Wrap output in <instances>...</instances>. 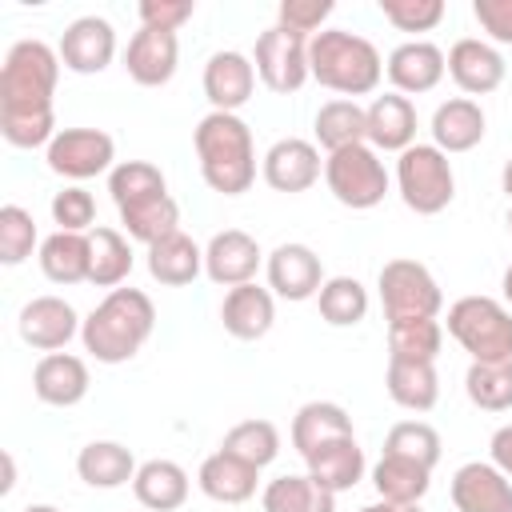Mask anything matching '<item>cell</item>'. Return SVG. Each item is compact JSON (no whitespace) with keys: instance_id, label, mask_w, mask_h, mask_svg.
<instances>
[{"instance_id":"obj_38","label":"cell","mask_w":512,"mask_h":512,"mask_svg":"<svg viewBox=\"0 0 512 512\" xmlns=\"http://www.w3.org/2000/svg\"><path fill=\"white\" fill-rule=\"evenodd\" d=\"M320 320L332 328H352L368 316V288L356 276H328L324 288L316 292Z\"/></svg>"},{"instance_id":"obj_42","label":"cell","mask_w":512,"mask_h":512,"mask_svg":"<svg viewBox=\"0 0 512 512\" xmlns=\"http://www.w3.org/2000/svg\"><path fill=\"white\" fill-rule=\"evenodd\" d=\"M384 452H388V456L416 460V464H424V468H436L444 444H440V432H436L428 420H400V424L388 428Z\"/></svg>"},{"instance_id":"obj_35","label":"cell","mask_w":512,"mask_h":512,"mask_svg":"<svg viewBox=\"0 0 512 512\" xmlns=\"http://www.w3.org/2000/svg\"><path fill=\"white\" fill-rule=\"evenodd\" d=\"M260 508L264 512H336V492L320 488L308 472L304 476H276L264 484L260 492Z\"/></svg>"},{"instance_id":"obj_3","label":"cell","mask_w":512,"mask_h":512,"mask_svg":"<svg viewBox=\"0 0 512 512\" xmlns=\"http://www.w3.org/2000/svg\"><path fill=\"white\" fill-rule=\"evenodd\" d=\"M152 328H156V308H152L148 292H140V288H112L84 316L80 344L100 364H124V360H132L148 344Z\"/></svg>"},{"instance_id":"obj_27","label":"cell","mask_w":512,"mask_h":512,"mask_svg":"<svg viewBox=\"0 0 512 512\" xmlns=\"http://www.w3.org/2000/svg\"><path fill=\"white\" fill-rule=\"evenodd\" d=\"M288 436H292V448L300 456H312L316 448H324V444H332L340 436H356V432H352V416H348L344 404H336V400H308V404L296 408Z\"/></svg>"},{"instance_id":"obj_52","label":"cell","mask_w":512,"mask_h":512,"mask_svg":"<svg viewBox=\"0 0 512 512\" xmlns=\"http://www.w3.org/2000/svg\"><path fill=\"white\" fill-rule=\"evenodd\" d=\"M500 292H504V304L512 308V264L504 268V276H500Z\"/></svg>"},{"instance_id":"obj_54","label":"cell","mask_w":512,"mask_h":512,"mask_svg":"<svg viewBox=\"0 0 512 512\" xmlns=\"http://www.w3.org/2000/svg\"><path fill=\"white\" fill-rule=\"evenodd\" d=\"M20 512H60V508L56 504H24Z\"/></svg>"},{"instance_id":"obj_7","label":"cell","mask_w":512,"mask_h":512,"mask_svg":"<svg viewBox=\"0 0 512 512\" xmlns=\"http://www.w3.org/2000/svg\"><path fill=\"white\" fill-rule=\"evenodd\" d=\"M448 336L472 360H512V308L492 296H460L448 308Z\"/></svg>"},{"instance_id":"obj_25","label":"cell","mask_w":512,"mask_h":512,"mask_svg":"<svg viewBox=\"0 0 512 512\" xmlns=\"http://www.w3.org/2000/svg\"><path fill=\"white\" fill-rule=\"evenodd\" d=\"M220 320H224V332L236 336V340L268 336L272 324H276V296H272V288H260L256 280L240 284V288H228V296L220 304Z\"/></svg>"},{"instance_id":"obj_16","label":"cell","mask_w":512,"mask_h":512,"mask_svg":"<svg viewBox=\"0 0 512 512\" xmlns=\"http://www.w3.org/2000/svg\"><path fill=\"white\" fill-rule=\"evenodd\" d=\"M60 64L76 76H96L116 56V28L104 16H76L60 36Z\"/></svg>"},{"instance_id":"obj_17","label":"cell","mask_w":512,"mask_h":512,"mask_svg":"<svg viewBox=\"0 0 512 512\" xmlns=\"http://www.w3.org/2000/svg\"><path fill=\"white\" fill-rule=\"evenodd\" d=\"M448 76L464 96H488L504 84L508 64L496 44H488L480 36H464L448 48Z\"/></svg>"},{"instance_id":"obj_31","label":"cell","mask_w":512,"mask_h":512,"mask_svg":"<svg viewBox=\"0 0 512 512\" xmlns=\"http://www.w3.org/2000/svg\"><path fill=\"white\" fill-rule=\"evenodd\" d=\"M136 456L132 448H124L120 440H92L80 448L76 456V476L88 484V488H124L136 480Z\"/></svg>"},{"instance_id":"obj_26","label":"cell","mask_w":512,"mask_h":512,"mask_svg":"<svg viewBox=\"0 0 512 512\" xmlns=\"http://www.w3.org/2000/svg\"><path fill=\"white\" fill-rule=\"evenodd\" d=\"M256 484H260V468L244 464L240 456H232L224 448L204 456V464L196 472V488L216 504H244L256 496Z\"/></svg>"},{"instance_id":"obj_47","label":"cell","mask_w":512,"mask_h":512,"mask_svg":"<svg viewBox=\"0 0 512 512\" xmlns=\"http://www.w3.org/2000/svg\"><path fill=\"white\" fill-rule=\"evenodd\" d=\"M196 12L192 0H140L136 16H140V28H160V32H176L180 24H188Z\"/></svg>"},{"instance_id":"obj_36","label":"cell","mask_w":512,"mask_h":512,"mask_svg":"<svg viewBox=\"0 0 512 512\" xmlns=\"http://www.w3.org/2000/svg\"><path fill=\"white\" fill-rule=\"evenodd\" d=\"M312 132H316V144L328 156L340 152V148H352V144H368V120H364V108L356 100L320 104V112L312 120Z\"/></svg>"},{"instance_id":"obj_24","label":"cell","mask_w":512,"mask_h":512,"mask_svg":"<svg viewBox=\"0 0 512 512\" xmlns=\"http://www.w3.org/2000/svg\"><path fill=\"white\" fill-rule=\"evenodd\" d=\"M428 128H432V144L444 156H452V152H472L484 140L488 116H484V108L472 96H452V100L436 104Z\"/></svg>"},{"instance_id":"obj_18","label":"cell","mask_w":512,"mask_h":512,"mask_svg":"<svg viewBox=\"0 0 512 512\" xmlns=\"http://www.w3.org/2000/svg\"><path fill=\"white\" fill-rule=\"evenodd\" d=\"M384 72L392 80V92H400V96H424V92H432L444 80L448 56L432 40H404V44H396L388 52Z\"/></svg>"},{"instance_id":"obj_50","label":"cell","mask_w":512,"mask_h":512,"mask_svg":"<svg viewBox=\"0 0 512 512\" xmlns=\"http://www.w3.org/2000/svg\"><path fill=\"white\" fill-rule=\"evenodd\" d=\"M356 512H424L420 504H392V500H376V504H364Z\"/></svg>"},{"instance_id":"obj_30","label":"cell","mask_w":512,"mask_h":512,"mask_svg":"<svg viewBox=\"0 0 512 512\" xmlns=\"http://www.w3.org/2000/svg\"><path fill=\"white\" fill-rule=\"evenodd\" d=\"M192 492V480L188 472L176 464V460H144L136 468V480H132V496L148 508V512H176Z\"/></svg>"},{"instance_id":"obj_46","label":"cell","mask_w":512,"mask_h":512,"mask_svg":"<svg viewBox=\"0 0 512 512\" xmlns=\"http://www.w3.org/2000/svg\"><path fill=\"white\" fill-rule=\"evenodd\" d=\"M332 0H280V8H276V24H284V28H292V32H300V36H316V32H324V20L332 16Z\"/></svg>"},{"instance_id":"obj_1","label":"cell","mask_w":512,"mask_h":512,"mask_svg":"<svg viewBox=\"0 0 512 512\" xmlns=\"http://www.w3.org/2000/svg\"><path fill=\"white\" fill-rule=\"evenodd\" d=\"M60 52L44 40H16L0 68V132L12 148H48L56 128Z\"/></svg>"},{"instance_id":"obj_29","label":"cell","mask_w":512,"mask_h":512,"mask_svg":"<svg viewBox=\"0 0 512 512\" xmlns=\"http://www.w3.org/2000/svg\"><path fill=\"white\" fill-rule=\"evenodd\" d=\"M204 272V248L188 232H172L148 244V276L164 288H184Z\"/></svg>"},{"instance_id":"obj_37","label":"cell","mask_w":512,"mask_h":512,"mask_svg":"<svg viewBox=\"0 0 512 512\" xmlns=\"http://www.w3.org/2000/svg\"><path fill=\"white\" fill-rule=\"evenodd\" d=\"M92 244V268H88V284L96 288H120L132 272V244L124 232L116 228H92L88 232Z\"/></svg>"},{"instance_id":"obj_14","label":"cell","mask_w":512,"mask_h":512,"mask_svg":"<svg viewBox=\"0 0 512 512\" xmlns=\"http://www.w3.org/2000/svg\"><path fill=\"white\" fill-rule=\"evenodd\" d=\"M16 328H20V340H24L28 348H36V352L48 356V352L68 348V340L80 336L84 320L76 316V308H72L64 296H32V300L20 308Z\"/></svg>"},{"instance_id":"obj_33","label":"cell","mask_w":512,"mask_h":512,"mask_svg":"<svg viewBox=\"0 0 512 512\" xmlns=\"http://www.w3.org/2000/svg\"><path fill=\"white\" fill-rule=\"evenodd\" d=\"M384 388H388V396H392L400 408H408V412H432L436 400H440L436 364H424V360H388Z\"/></svg>"},{"instance_id":"obj_53","label":"cell","mask_w":512,"mask_h":512,"mask_svg":"<svg viewBox=\"0 0 512 512\" xmlns=\"http://www.w3.org/2000/svg\"><path fill=\"white\" fill-rule=\"evenodd\" d=\"M500 188L512 196V156H508V160H504V168H500Z\"/></svg>"},{"instance_id":"obj_45","label":"cell","mask_w":512,"mask_h":512,"mask_svg":"<svg viewBox=\"0 0 512 512\" xmlns=\"http://www.w3.org/2000/svg\"><path fill=\"white\" fill-rule=\"evenodd\" d=\"M48 212H52V220L60 224V232H84V228H92V220H96V200H92L88 188L68 184V188H60V192L52 196Z\"/></svg>"},{"instance_id":"obj_15","label":"cell","mask_w":512,"mask_h":512,"mask_svg":"<svg viewBox=\"0 0 512 512\" xmlns=\"http://www.w3.org/2000/svg\"><path fill=\"white\" fill-rule=\"evenodd\" d=\"M260 264H264V252H260L256 236H248L244 228H224L204 244V276L220 288L252 284Z\"/></svg>"},{"instance_id":"obj_39","label":"cell","mask_w":512,"mask_h":512,"mask_svg":"<svg viewBox=\"0 0 512 512\" xmlns=\"http://www.w3.org/2000/svg\"><path fill=\"white\" fill-rule=\"evenodd\" d=\"M464 392L484 412L512 408V360H472L464 372Z\"/></svg>"},{"instance_id":"obj_40","label":"cell","mask_w":512,"mask_h":512,"mask_svg":"<svg viewBox=\"0 0 512 512\" xmlns=\"http://www.w3.org/2000/svg\"><path fill=\"white\" fill-rule=\"evenodd\" d=\"M220 448L232 452V456H240L252 468H268L280 456V428L272 420H260V416L256 420H240V424H232L224 432Z\"/></svg>"},{"instance_id":"obj_9","label":"cell","mask_w":512,"mask_h":512,"mask_svg":"<svg viewBox=\"0 0 512 512\" xmlns=\"http://www.w3.org/2000/svg\"><path fill=\"white\" fill-rule=\"evenodd\" d=\"M376 292H380V304H384V316L388 324H400V320H436L440 316V284L436 276L420 264V260H388L376 276Z\"/></svg>"},{"instance_id":"obj_21","label":"cell","mask_w":512,"mask_h":512,"mask_svg":"<svg viewBox=\"0 0 512 512\" xmlns=\"http://www.w3.org/2000/svg\"><path fill=\"white\" fill-rule=\"evenodd\" d=\"M256 92V64L252 56L224 48L212 52L204 64V96L212 104V112H240Z\"/></svg>"},{"instance_id":"obj_22","label":"cell","mask_w":512,"mask_h":512,"mask_svg":"<svg viewBox=\"0 0 512 512\" xmlns=\"http://www.w3.org/2000/svg\"><path fill=\"white\" fill-rule=\"evenodd\" d=\"M92 388V376H88V364L72 352H48L36 360L32 368V392L40 404H52V408H72L88 396Z\"/></svg>"},{"instance_id":"obj_8","label":"cell","mask_w":512,"mask_h":512,"mask_svg":"<svg viewBox=\"0 0 512 512\" xmlns=\"http://www.w3.org/2000/svg\"><path fill=\"white\" fill-rule=\"evenodd\" d=\"M324 184L336 196V204L368 212L388 196V168L372 144H352L324 156Z\"/></svg>"},{"instance_id":"obj_41","label":"cell","mask_w":512,"mask_h":512,"mask_svg":"<svg viewBox=\"0 0 512 512\" xmlns=\"http://www.w3.org/2000/svg\"><path fill=\"white\" fill-rule=\"evenodd\" d=\"M440 348H444V324L440 320H400V324H388V360L436 364Z\"/></svg>"},{"instance_id":"obj_34","label":"cell","mask_w":512,"mask_h":512,"mask_svg":"<svg viewBox=\"0 0 512 512\" xmlns=\"http://www.w3.org/2000/svg\"><path fill=\"white\" fill-rule=\"evenodd\" d=\"M372 488L380 492V500H392V504H420V500L428 496V488H432V468L384 452V456L372 464Z\"/></svg>"},{"instance_id":"obj_43","label":"cell","mask_w":512,"mask_h":512,"mask_svg":"<svg viewBox=\"0 0 512 512\" xmlns=\"http://www.w3.org/2000/svg\"><path fill=\"white\" fill-rule=\"evenodd\" d=\"M36 244H40V236H36L32 212L20 204H4L0 208V264H8V268L24 264Z\"/></svg>"},{"instance_id":"obj_28","label":"cell","mask_w":512,"mask_h":512,"mask_svg":"<svg viewBox=\"0 0 512 512\" xmlns=\"http://www.w3.org/2000/svg\"><path fill=\"white\" fill-rule=\"evenodd\" d=\"M304 464H308V476H312L320 488L336 492V496L348 492V488H356V484L364 480V468H368L364 448L356 444V436H340V440L316 448L312 456H304Z\"/></svg>"},{"instance_id":"obj_55","label":"cell","mask_w":512,"mask_h":512,"mask_svg":"<svg viewBox=\"0 0 512 512\" xmlns=\"http://www.w3.org/2000/svg\"><path fill=\"white\" fill-rule=\"evenodd\" d=\"M504 224H508V232H512V208H508V220H504Z\"/></svg>"},{"instance_id":"obj_6","label":"cell","mask_w":512,"mask_h":512,"mask_svg":"<svg viewBox=\"0 0 512 512\" xmlns=\"http://www.w3.org/2000/svg\"><path fill=\"white\" fill-rule=\"evenodd\" d=\"M396 192L408 212L416 216H436L452 204L456 196V172L452 160L436 144H412L396 156Z\"/></svg>"},{"instance_id":"obj_48","label":"cell","mask_w":512,"mask_h":512,"mask_svg":"<svg viewBox=\"0 0 512 512\" xmlns=\"http://www.w3.org/2000/svg\"><path fill=\"white\" fill-rule=\"evenodd\" d=\"M472 16L488 32V44H512V0H472Z\"/></svg>"},{"instance_id":"obj_11","label":"cell","mask_w":512,"mask_h":512,"mask_svg":"<svg viewBox=\"0 0 512 512\" xmlns=\"http://www.w3.org/2000/svg\"><path fill=\"white\" fill-rule=\"evenodd\" d=\"M44 160L64 180H92L100 172H112L116 164V140L100 128H60L52 144L44 148Z\"/></svg>"},{"instance_id":"obj_5","label":"cell","mask_w":512,"mask_h":512,"mask_svg":"<svg viewBox=\"0 0 512 512\" xmlns=\"http://www.w3.org/2000/svg\"><path fill=\"white\" fill-rule=\"evenodd\" d=\"M308 72L320 88L340 92V100L372 96L384 76L376 44L348 28H324L308 40Z\"/></svg>"},{"instance_id":"obj_10","label":"cell","mask_w":512,"mask_h":512,"mask_svg":"<svg viewBox=\"0 0 512 512\" xmlns=\"http://www.w3.org/2000/svg\"><path fill=\"white\" fill-rule=\"evenodd\" d=\"M252 64H256V80L268 92L292 96L312 80V72H308V36H300L284 24H272L256 36Z\"/></svg>"},{"instance_id":"obj_20","label":"cell","mask_w":512,"mask_h":512,"mask_svg":"<svg viewBox=\"0 0 512 512\" xmlns=\"http://www.w3.org/2000/svg\"><path fill=\"white\" fill-rule=\"evenodd\" d=\"M180 68V40L176 32H160V28H140L132 32L128 48H124V72L140 84V88H164Z\"/></svg>"},{"instance_id":"obj_2","label":"cell","mask_w":512,"mask_h":512,"mask_svg":"<svg viewBox=\"0 0 512 512\" xmlns=\"http://www.w3.org/2000/svg\"><path fill=\"white\" fill-rule=\"evenodd\" d=\"M108 192L120 212V224L128 240L156 244L172 232H180V204L168 196V180L148 160H120L108 172Z\"/></svg>"},{"instance_id":"obj_13","label":"cell","mask_w":512,"mask_h":512,"mask_svg":"<svg viewBox=\"0 0 512 512\" xmlns=\"http://www.w3.org/2000/svg\"><path fill=\"white\" fill-rule=\"evenodd\" d=\"M324 172V160H320V148L304 136H284L276 140L264 156H260V176L272 192H284V196H296V192H308Z\"/></svg>"},{"instance_id":"obj_19","label":"cell","mask_w":512,"mask_h":512,"mask_svg":"<svg viewBox=\"0 0 512 512\" xmlns=\"http://www.w3.org/2000/svg\"><path fill=\"white\" fill-rule=\"evenodd\" d=\"M456 512H512V480L492 460H468L452 472Z\"/></svg>"},{"instance_id":"obj_4","label":"cell","mask_w":512,"mask_h":512,"mask_svg":"<svg viewBox=\"0 0 512 512\" xmlns=\"http://www.w3.org/2000/svg\"><path fill=\"white\" fill-rule=\"evenodd\" d=\"M192 144H196L200 176L212 192L244 196L256 184V144L240 112H208L196 124Z\"/></svg>"},{"instance_id":"obj_51","label":"cell","mask_w":512,"mask_h":512,"mask_svg":"<svg viewBox=\"0 0 512 512\" xmlns=\"http://www.w3.org/2000/svg\"><path fill=\"white\" fill-rule=\"evenodd\" d=\"M12 484H16V464H12V456L4 452V484H0V492H12Z\"/></svg>"},{"instance_id":"obj_12","label":"cell","mask_w":512,"mask_h":512,"mask_svg":"<svg viewBox=\"0 0 512 512\" xmlns=\"http://www.w3.org/2000/svg\"><path fill=\"white\" fill-rule=\"evenodd\" d=\"M264 272H268V288L272 296L280 300H312L320 288H324V264L316 256V248L300 244V240H288V244H276L264 260Z\"/></svg>"},{"instance_id":"obj_23","label":"cell","mask_w":512,"mask_h":512,"mask_svg":"<svg viewBox=\"0 0 512 512\" xmlns=\"http://www.w3.org/2000/svg\"><path fill=\"white\" fill-rule=\"evenodd\" d=\"M368 120V144L376 152H404L416 144V104L400 92H384L372 96V104L364 108Z\"/></svg>"},{"instance_id":"obj_44","label":"cell","mask_w":512,"mask_h":512,"mask_svg":"<svg viewBox=\"0 0 512 512\" xmlns=\"http://www.w3.org/2000/svg\"><path fill=\"white\" fill-rule=\"evenodd\" d=\"M444 12V0H380V16L396 32H432Z\"/></svg>"},{"instance_id":"obj_32","label":"cell","mask_w":512,"mask_h":512,"mask_svg":"<svg viewBox=\"0 0 512 512\" xmlns=\"http://www.w3.org/2000/svg\"><path fill=\"white\" fill-rule=\"evenodd\" d=\"M40 272L52 280V284H60V288H68V284H80V280H88V268H92V244H88V236L84 232H52V236H44L40 240Z\"/></svg>"},{"instance_id":"obj_49","label":"cell","mask_w":512,"mask_h":512,"mask_svg":"<svg viewBox=\"0 0 512 512\" xmlns=\"http://www.w3.org/2000/svg\"><path fill=\"white\" fill-rule=\"evenodd\" d=\"M488 456H492V464L512 480V424H504V428L492 432V440H488Z\"/></svg>"}]
</instances>
